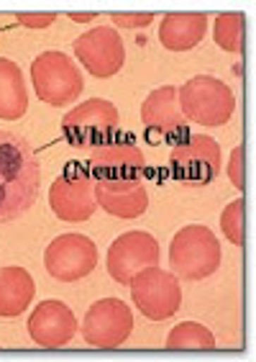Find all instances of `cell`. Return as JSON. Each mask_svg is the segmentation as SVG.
I'll return each instance as SVG.
<instances>
[{
    "label": "cell",
    "instance_id": "cell-1",
    "mask_svg": "<svg viewBox=\"0 0 256 362\" xmlns=\"http://www.w3.org/2000/svg\"><path fill=\"white\" fill-rule=\"evenodd\" d=\"M42 168L21 134L0 129V223L23 216L36 203Z\"/></svg>",
    "mask_w": 256,
    "mask_h": 362
},
{
    "label": "cell",
    "instance_id": "cell-2",
    "mask_svg": "<svg viewBox=\"0 0 256 362\" xmlns=\"http://www.w3.org/2000/svg\"><path fill=\"white\" fill-rule=\"evenodd\" d=\"M180 111L187 121L197 126H226L236 111V95L228 85L213 75H195L177 88Z\"/></svg>",
    "mask_w": 256,
    "mask_h": 362
},
{
    "label": "cell",
    "instance_id": "cell-3",
    "mask_svg": "<svg viewBox=\"0 0 256 362\" xmlns=\"http://www.w3.org/2000/svg\"><path fill=\"white\" fill-rule=\"evenodd\" d=\"M169 265L182 280H205L221 267V244L202 223H190L169 244Z\"/></svg>",
    "mask_w": 256,
    "mask_h": 362
},
{
    "label": "cell",
    "instance_id": "cell-4",
    "mask_svg": "<svg viewBox=\"0 0 256 362\" xmlns=\"http://www.w3.org/2000/svg\"><path fill=\"white\" fill-rule=\"evenodd\" d=\"M31 80H34L36 95L54 108L77 100L85 90L80 67L64 52H54V49L42 52L31 62Z\"/></svg>",
    "mask_w": 256,
    "mask_h": 362
},
{
    "label": "cell",
    "instance_id": "cell-5",
    "mask_svg": "<svg viewBox=\"0 0 256 362\" xmlns=\"http://www.w3.org/2000/svg\"><path fill=\"white\" fill-rule=\"evenodd\" d=\"M118 108L105 98H92L72 108L62 119L64 139L75 149H97L113 139L118 129Z\"/></svg>",
    "mask_w": 256,
    "mask_h": 362
},
{
    "label": "cell",
    "instance_id": "cell-6",
    "mask_svg": "<svg viewBox=\"0 0 256 362\" xmlns=\"http://www.w3.org/2000/svg\"><path fill=\"white\" fill-rule=\"evenodd\" d=\"M92 170L103 190L108 193H126L144 185V152L131 144H105L92 149Z\"/></svg>",
    "mask_w": 256,
    "mask_h": 362
},
{
    "label": "cell",
    "instance_id": "cell-7",
    "mask_svg": "<svg viewBox=\"0 0 256 362\" xmlns=\"http://www.w3.org/2000/svg\"><path fill=\"white\" fill-rule=\"evenodd\" d=\"M131 298L141 314L152 321H164L174 316L182 306V286L174 272H166L161 267H144L133 275Z\"/></svg>",
    "mask_w": 256,
    "mask_h": 362
},
{
    "label": "cell",
    "instance_id": "cell-8",
    "mask_svg": "<svg viewBox=\"0 0 256 362\" xmlns=\"http://www.w3.org/2000/svg\"><path fill=\"white\" fill-rule=\"evenodd\" d=\"M169 165L185 188H205L221 173V146L208 134H187L169 154Z\"/></svg>",
    "mask_w": 256,
    "mask_h": 362
},
{
    "label": "cell",
    "instance_id": "cell-9",
    "mask_svg": "<svg viewBox=\"0 0 256 362\" xmlns=\"http://www.w3.org/2000/svg\"><path fill=\"white\" fill-rule=\"evenodd\" d=\"M49 206L56 218L67 223H83L95 214V182L90 173H85L80 165H70L49 188Z\"/></svg>",
    "mask_w": 256,
    "mask_h": 362
},
{
    "label": "cell",
    "instance_id": "cell-10",
    "mask_svg": "<svg viewBox=\"0 0 256 362\" xmlns=\"http://www.w3.org/2000/svg\"><path fill=\"white\" fill-rule=\"evenodd\" d=\"M47 272L59 283H77L87 278L97 265V247L85 234H62L44 252Z\"/></svg>",
    "mask_w": 256,
    "mask_h": 362
},
{
    "label": "cell",
    "instance_id": "cell-11",
    "mask_svg": "<svg viewBox=\"0 0 256 362\" xmlns=\"http://www.w3.org/2000/svg\"><path fill=\"white\" fill-rule=\"evenodd\" d=\"M133 329V314L121 298L95 300L83 319V337L90 347L116 349L121 347Z\"/></svg>",
    "mask_w": 256,
    "mask_h": 362
},
{
    "label": "cell",
    "instance_id": "cell-12",
    "mask_svg": "<svg viewBox=\"0 0 256 362\" xmlns=\"http://www.w3.org/2000/svg\"><path fill=\"white\" fill-rule=\"evenodd\" d=\"M75 57L85 64V70L92 77H113L123 70L126 64V47L123 39L118 36L116 28L97 26L87 34L77 36Z\"/></svg>",
    "mask_w": 256,
    "mask_h": 362
},
{
    "label": "cell",
    "instance_id": "cell-13",
    "mask_svg": "<svg viewBox=\"0 0 256 362\" xmlns=\"http://www.w3.org/2000/svg\"><path fill=\"white\" fill-rule=\"evenodd\" d=\"M159 262V242L149 231H126L108 250V272L121 286H128L136 272Z\"/></svg>",
    "mask_w": 256,
    "mask_h": 362
},
{
    "label": "cell",
    "instance_id": "cell-14",
    "mask_svg": "<svg viewBox=\"0 0 256 362\" xmlns=\"http://www.w3.org/2000/svg\"><path fill=\"white\" fill-rule=\"evenodd\" d=\"M28 334L39 347L59 349L70 344L77 334V319L64 300H42L34 308V314L28 316Z\"/></svg>",
    "mask_w": 256,
    "mask_h": 362
},
{
    "label": "cell",
    "instance_id": "cell-15",
    "mask_svg": "<svg viewBox=\"0 0 256 362\" xmlns=\"http://www.w3.org/2000/svg\"><path fill=\"white\" fill-rule=\"evenodd\" d=\"M141 121L149 132L161 134V136H177L185 129V116L180 111L177 100V88L164 85L149 93V98L141 105Z\"/></svg>",
    "mask_w": 256,
    "mask_h": 362
},
{
    "label": "cell",
    "instance_id": "cell-16",
    "mask_svg": "<svg viewBox=\"0 0 256 362\" xmlns=\"http://www.w3.org/2000/svg\"><path fill=\"white\" fill-rule=\"evenodd\" d=\"M208 16L195 11V13H166L159 26V42L169 52H187L195 49L205 39Z\"/></svg>",
    "mask_w": 256,
    "mask_h": 362
},
{
    "label": "cell",
    "instance_id": "cell-17",
    "mask_svg": "<svg viewBox=\"0 0 256 362\" xmlns=\"http://www.w3.org/2000/svg\"><path fill=\"white\" fill-rule=\"evenodd\" d=\"M34 278L23 267H0V316H21L34 300Z\"/></svg>",
    "mask_w": 256,
    "mask_h": 362
},
{
    "label": "cell",
    "instance_id": "cell-18",
    "mask_svg": "<svg viewBox=\"0 0 256 362\" xmlns=\"http://www.w3.org/2000/svg\"><path fill=\"white\" fill-rule=\"evenodd\" d=\"M28 111V90L21 67L0 57V119L16 121Z\"/></svg>",
    "mask_w": 256,
    "mask_h": 362
},
{
    "label": "cell",
    "instance_id": "cell-19",
    "mask_svg": "<svg viewBox=\"0 0 256 362\" xmlns=\"http://www.w3.org/2000/svg\"><path fill=\"white\" fill-rule=\"evenodd\" d=\"M95 201L100 209L118 218H139L149 209V193L144 185L126 190V193H108L100 185H95Z\"/></svg>",
    "mask_w": 256,
    "mask_h": 362
},
{
    "label": "cell",
    "instance_id": "cell-20",
    "mask_svg": "<svg viewBox=\"0 0 256 362\" xmlns=\"http://www.w3.org/2000/svg\"><path fill=\"white\" fill-rule=\"evenodd\" d=\"M164 347L172 349V352H177V349H190V352L205 349L208 352V349H215V337L208 327H202L197 321H182L169 332Z\"/></svg>",
    "mask_w": 256,
    "mask_h": 362
},
{
    "label": "cell",
    "instance_id": "cell-21",
    "mask_svg": "<svg viewBox=\"0 0 256 362\" xmlns=\"http://www.w3.org/2000/svg\"><path fill=\"white\" fill-rule=\"evenodd\" d=\"M215 44L223 52L241 54L243 52V13H218L213 26Z\"/></svg>",
    "mask_w": 256,
    "mask_h": 362
},
{
    "label": "cell",
    "instance_id": "cell-22",
    "mask_svg": "<svg viewBox=\"0 0 256 362\" xmlns=\"http://www.w3.org/2000/svg\"><path fill=\"white\" fill-rule=\"evenodd\" d=\"M221 231L226 234V239H228L233 247H241L243 244V201L241 198L228 203V206L223 209Z\"/></svg>",
    "mask_w": 256,
    "mask_h": 362
},
{
    "label": "cell",
    "instance_id": "cell-23",
    "mask_svg": "<svg viewBox=\"0 0 256 362\" xmlns=\"http://www.w3.org/2000/svg\"><path fill=\"white\" fill-rule=\"evenodd\" d=\"M111 18H113V23L116 26H123V28H144V26H149V23L157 18L154 13H111Z\"/></svg>",
    "mask_w": 256,
    "mask_h": 362
},
{
    "label": "cell",
    "instance_id": "cell-24",
    "mask_svg": "<svg viewBox=\"0 0 256 362\" xmlns=\"http://www.w3.org/2000/svg\"><path fill=\"white\" fill-rule=\"evenodd\" d=\"M228 177L233 182V188L243 190V149L241 146H233V152H231V162H228Z\"/></svg>",
    "mask_w": 256,
    "mask_h": 362
},
{
    "label": "cell",
    "instance_id": "cell-25",
    "mask_svg": "<svg viewBox=\"0 0 256 362\" xmlns=\"http://www.w3.org/2000/svg\"><path fill=\"white\" fill-rule=\"evenodd\" d=\"M16 18L26 28H47L56 21V13H18Z\"/></svg>",
    "mask_w": 256,
    "mask_h": 362
},
{
    "label": "cell",
    "instance_id": "cell-26",
    "mask_svg": "<svg viewBox=\"0 0 256 362\" xmlns=\"http://www.w3.org/2000/svg\"><path fill=\"white\" fill-rule=\"evenodd\" d=\"M70 18L75 23H87V21H92V18H97V13L95 11H87V13H75V11H72Z\"/></svg>",
    "mask_w": 256,
    "mask_h": 362
}]
</instances>
